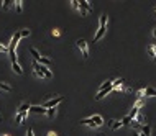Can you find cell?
I'll use <instances>...</instances> for the list:
<instances>
[{
	"mask_svg": "<svg viewBox=\"0 0 156 136\" xmlns=\"http://www.w3.org/2000/svg\"><path fill=\"white\" fill-rule=\"evenodd\" d=\"M33 71H35V74H36L38 77H41V79H51L53 77L51 71L48 69V67L41 66V64H38V62H33Z\"/></svg>",
	"mask_w": 156,
	"mask_h": 136,
	"instance_id": "obj_3",
	"label": "cell"
},
{
	"mask_svg": "<svg viewBox=\"0 0 156 136\" xmlns=\"http://www.w3.org/2000/svg\"><path fill=\"white\" fill-rule=\"evenodd\" d=\"M30 103H22V105H20V108H18V113H28V111H30Z\"/></svg>",
	"mask_w": 156,
	"mask_h": 136,
	"instance_id": "obj_13",
	"label": "cell"
},
{
	"mask_svg": "<svg viewBox=\"0 0 156 136\" xmlns=\"http://www.w3.org/2000/svg\"><path fill=\"white\" fill-rule=\"evenodd\" d=\"M30 53H31V56H33V58H35V62H39V59H41V58H43V56H41V54H39V53H38V51H36V49H35V48H31V49H30Z\"/></svg>",
	"mask_w": 156,
	"mask_h": 136,
	"instance_id": "obj_14",
	"label": "cell"
},
{
	"mask_svg": "<svg viewBox=\"0 0 156 136\" xmlns=\"http://www.w3.org/2000/svg\"><path fill=\"white\" fill-rule=\"evenodd\" d=\"M22 0H17V2H15V7H17V12H18V13H20V12H22L23 10V7H22Z\"/></svg>",
	"mask_w": 156,
	"mask_h": 136,
	"instance_id": "obj_22",
	"label": "cell"
},
{
	"mask_svg": "<svg viewBox=\"0 0 156 136\" xmlns=\"http://www.w3.org/2000/svg\"><path fill=\"white\" fill-rule=\"evenodd\" d=\"M137 95H138L140 98H141V97H145V89H140V90L137 92Z\"/></svg>",
	"mask_w": 156,
	"mask_h": 136,
	"instance_id": "obj_27",
	"label": "cell"
},
{
	"mask_svg": "<svg viewBox=\"0 0 156 136\" xmlns=\"http://www.w3.org/2000/svg\"><path fill=\"white\" fill-rule=\"evenodd\" d=\"M0 53H8V46H5V45H0Z\"/></svg>",
	"mask_w": 156,
	"mask_h": 136,
	"instance_id": "obj_26",
	"label": "cell"
},
{
	"mask_svg": "<svg viewBox=\"0 0 156 136\" xmlns=\"http://www.w3.org/2000/svg\"><path fill=\"white\" fill-rule=\"evenodd\" d=\"M0 90L2 92H12V85L7 82H0Z\"/></svg>",
	"mask_w": 156,
	"mask_h": 136,
	"instance_id": "obj_17",
	"label": "cell"
},
{
	"mask_svg": "<svg viewBox=\"0 0 156 136\" xmlns=\"http://www.w3.org/2000/svg\"><path fill=\"white\" fill-rule=\"evenodd\" d=\"M138 113H140V108H137V107H133V108L130 110V113L127 115V117H130L131 120H135V118H137V115H138Z\"/></svg>",
	"mask_w": 156,
	"mask_h": 136,
	"instance_id": "obj_16",
	"label": "cell"
},
{
	"mask_svg": "<svg viewBox=\"0 0 156 136\" xmlns=\"http://www.w3.org/2000/svg\"><path fill=\"white\" fill-rule=\"evenodd\" d=\"M10 3H13V2H12V0H3V2H2V8L3 10H8L10 8Z\"/></svg>",
	"mask_w": 156,
	"mask_h": 136,
	"instance_id": "obj_19",
	"label": "cell"
},
{
	"mask_svg": "<svg viewBox=\"0 0 156 136\" xmlns=\"http://www.w3.org/2000/svg\"><path fill=\"white\" fill-rule=\"evenodd\" d=\"M26 118H28V113H17L15 121H17V125H23L26 121Z\"/></svg>",
	"mask_w": 156,
	"mask_h": 136,
	"instance_id": "obj_9",
	"label": "cell"
},
{
	"mask_svg": "<svg viewBox=\"0 0 156 136\" xmlns=\"http://www.w3.org/2000/svg\"><path fill=\"white\" fill-rule=\"evenodd\" d=\"M109 126L112 128V130H120L123 125H122V121H117V120H110L109 121Z\"/></svg>",
	"mask_w": 156,
	"mask_h": 136,
	"instance_id": "obj_11",
	"label": "cell"
},
{
	"mask_svg": "<svg viewBox=\"0 0 156 136\" xmlns=\"http://www.w3.org/2000/svg\"><path fill=\"white\" fill-rule=\"evenodd\" d=\"M71 3H73V7H74V8H79V2H77V0H73Z\"/></svg>",
	"mask_w": 156,
	"mask_h": 136,
	"instance_id": "obj_29",
	"label": "cell"
},
{
	"mask_svg": "<svg viewBox=\"0 0 156 136\" xmlns=\"http://www.w3.org/2000/svg\"><path fill=\"white\" fill-rule=\"evenodd\" d=\"M63 100H64V97H63V95H59V97L51 98V100H48V102H45V105H41V107H45V108H56V107H58Z\"/></svg>",
	"mask_w": 156,
	"mask_h": 136,
	"instance_id": "obj_5",
	"label": "cell"
},
{
	"mask_svg": "<svg viewBox=\"0 0 156 136\" xmlns=\"http://www.w3.org/2000/svg\"><path fill=\"white\" fill-rule=\"evenodd\" d=\"M48 136H58V134H56L54 131H48Z\"/></svg>",
	"mask_w": 156,
	"mask_h": 136,
	"instance_id": "obj_31",
	"label": "cell"
},
{
	"mask_svg": "<svg viewBox=\"0 0 156 136\" xmlns=\"http://www.w3.org/2000/svg\"><path fill=\"white\" fill-rule=\"evenodd\" d=\"M133 107H137V108H141V107H143V100H141V98H140V100H137Z\"/></svg>",
	"mask_w": 156,
	"mask_h": 136,
	"instance_id": "obj_25",
	"label": "cell"
},
{
	"mask_svg": "<svg viewBox=\"0 0 156 136\" xmlns=\"http://www.w3.org/2000/svg\"><path fill=\"white\" fill-rule=\"evenodd\" d=\"M153 12H154V13H156V7H154V8H153Z\"/></svg>",
	"mask_w": 156,
	"mask_h": 136,
	"instance_id": "obj_34",
	"label": "cell"
},
{
	"mask_svg": "<svg viewBox=\"0 0 156 136\" xmlns=\"http://www.w3.org/2000/svg\"><path fill=\"white\" fill-rule=\"evenodd\" d=\"M153 36L156 38V28H154V30H153Z\"/></svg>",
	"mask_w": 156,
	"mask_h": 136,
	"instance_id": "obj_32",
	"label": "cell"
},
{
	"mask_svg": "<svg viewBox=\"0 0 156 136\" xmlns=\"http://www.w3.org/2000/svg\"><path fill=\"white\" fill-rule=\"evenodd\" d=\"M30 111H33V113H38V115H46V108L41 105H33L30 107Z\"/></svg>",
	"mask_w": 156,
	"mask_h": 136,
	"instance_id": "obj_8",
	"label": "cell"
},
{
	"mask_svg": "<svg viewBox=\"0 0 156 136\" xmlns=\"http://www.w3.org/2000/svg\"><path fill=\"white\" fill-rule=\"evenodd\" d=\"M145 97H156V90L153 87H145Z\"/></svg>",
	"mask_w": 156,
	"mask_h": 136,
	"instance_id": "obj_12",
	"label": "cell"
},
{
	"mask_svg": "<svg viewBox=\"0 0 156 136\" xmlns=\"http://www.w3.org/2000/svg\"><path fill=\"white\" fill-rule=\"evenodd\" d=\"M133 136H140V133H133Z\"/></svg>",
	"mask_w": 156,
	"mask_h": 136,
	"instance_id": "obj_33",
	"label": "cell"
},
{
	"mask_svg": "<svg viewBox=\"0 0 156 136\" xmlns=\"http://www.w3.org/2000/svg\"><path fill=\"white\" fill-rule=\"evenodd\" d=\"M148 49H150V53H151V56H156V45H151L150 48H148Z\"/></svg>",
	"mask_w": 156,
	"mask_h": 136,
	"instance_id": "obj_24",
	"label": "cell"
},
{
	"mask_svg": "<svg viewBox=\"0 0 156 136\" xmlns=\"http://www.w3.org/2000/svg\"><path fill=\"white\" fill-rule=\"evenodd\" d=\"M12 69H13V72H17L18 75H22V74H23V69L20 67V64H18V62H13V64H12Z\"/></svg>",
	"mask_w": 156,
	"mask_h": 136,
	"instance_id": "obj_15",
	"label": "cell"
},
{
	"mask_svg": "<svg viewBox=\"0 0 156 136\" xmlns=\"http://www.w3.org/2000/svg\"><path fill=\"white\" fill-rule=\"evenodd\" d=\"M81 125L90 126V128H97V126H102L103 125V118L100 117V115H92V117H89V118L81 120Z\"/></svg>",
	"mask_w": 156,
	"mask_h": 136,
	"instance_id": "obj_1",
	"label": "cell"
},
{
	"mask_svg": "<svg viewBox=\"0 0 156 136\" xmlns=\"http://www.w3.org/2000/svg\"><path fill=\"white\" fill-rule=\"evenodd\" d=\"M76 45H77V48L82 51V56H84V58H89V46H87V41H86V39H77V41H76Z\"/></svg>",
	"mask_w": 156,
	"mask_h": 136,
	"instance_id": "obj_6",
	"label": "cell"
},
{
	"mask_svg": "<svg viewBox=\"0 0 156 136\" xmlns=\"http://www.w3.org/2000/svg\"><path fill=\"white\" fill-rule=\"evenodd\" d=\"M30 35H31L30 30H22V31H20V38H28Z\"/></svg>",
	"mask_w": 156,
	"mask_h": 136,
	"instance_id": "obj_20",
	"label": "cell"
},
{
	"mask_svg": "<svg viewBox=\"0 0 156 136\" xmlns=\"http://www.w3.org/2000/svg\"><path fill=\"white\" fill-rule=\"evenodd\" d=\"M130 123H131V118L130 117H125V118L122 120V125L123 126H130Z\"/></svg>",
	"mask_w": 156,
	"mask_h": 136,
	"instance_id": "obj_21",
	"label": "cell"
},
{
	"mask_svg": "<svg viewBox=\"0 0 156 136\" xmlns=\"http://www.w3.org/2000/svg\"><path fill=\"white\" fill-rule=\"evenodd\" d=\"M53 36H59V30H56V28H54V30H53Z\"/></svg>",
	"mask_w": 156,
	"mask_h": 136,
	"instance_id": "obj_30",
	"label": "cell"
},
{
	"mask_svg": "<svg viewBox=\"0 0 156 136\" xmlns=\"http://www.w3.org/2000/svg\"><path fill=\"white\" fill-rule=\"evenodd\" d=\"M154 59H156V56H154Z\"/></svg>",
	"mask_w": 156,
	"mask_h": 136,
	"instance_id": "obj_36",
	"label": "cell"
},
{
	"mask_svg": "<svg viewBox=\"0 0 156 136\" xmlns=\"http://www.w3.org/2000/svg\"><path fill=\"white\" fill-rule=\"evenodd\" d=\"M105 31H107V13H102L100 22H99V30H97V33H95V36H94V41H100V39L103 38V35H105Z\"/></svg>",
	"mask_w": 156,
	"mask_h": 136,
	"instance_id": "obj_2",
	"label": "cell"
},
{
	"mask_svg": "<svg viewBox=\"0 0 156 136\" xmlns=\"http://www.w3.org/2000/svg\"><path fill=\"white\" fill-rule=\"evenodd\" d=\"M140 130H141V131H140V136H150V134H151V126H150V125L141 126Z\"/></svg>",
	"mask_w": 156,
	"mask_h": 136,
	"instance_id": "obj_10",
	"label": "cell"
},
{
	"mask_svg": "<svg viewBox=\"0 0 156 136\" xmlns=\"http://www.w3.org/2000/svg\"><path fill=\"white\" fill-rule=\"evenodd\" d=\"M26 136H35V133H33V128H28V131H26Z\"/></svg>",
	"mask_w": 156,
	"mask_h": 136,
	"instance_id": "obj_28",
	"label": "cell"
},
{
	"mask_svg": "<svg viewBox=\"0 0 156 136\" xmlns=\"http://www.w3.org/2000/svg\"><path fill=\"white\" fill-rule=\"evenodd\" d=\"M120 85H123V79H115V81H112V87H114V90L118 89Z\"/></svg>",
	"mask_w": 156,
	"mask_h": 136,
	"instance_id": "obj_18",
	"label": "cell"
},
{
	"mask_svg": "<svg viewBox=\"0 0 156 136\" xmlns=\"http://www.w3.org/2000/svg\"><path fill=\"white\" fill-rule=\"evenodd\" d=\"M79 10H81L82 17H84V15H87L89 12H92V8H90V5H89L87 0H81V2H79Z\"/></svg>",
	"mask_w": 156,
	"mask_h": 136,
	"instance_id": "obj_7",
	"label": "cell"
},
{
	"mask_svg": "<svg viewBox=\"0 0 156 136\" xmlns=\"http://www.w3.org/2000/svg\"><path fill=\"white\" fill-rule=\"evenodd\" d=\"M46 115H48V117H54V115H56V108H46Z\"/></svg>",
	"mask_w": 156,
	"mask_h": 136,
	"instance_id": "obj_23",
	"label": "cell"
},
{
	"mask_svg": "<svg viewBox=\"0 0 156 136\" xmlns=\"http://www.w3.org/2000/svg\"><path fill=\"white\" fill-rule=\"evenodd\" d=\"M2 136H8V134H2Z\"/></svg>",
	"mask_w": 156,
	"mask_h": 136,
	"instance_id": "obj_35",
	"label": "cell"
},
{
	"mask_svg": "<svg viewBox=\"0 0 156 136\" xmlns=\"http://www.w3.org/2000/svg\"><path fill=\"white\" fill-rule=\"evenodd\" d=\"M114 90V87H112V81H107L105 84H102V87H100V90L97 92V95H95V100H100V98H103L109 92H112Z\"/></svg>",
	"mask_w": 156,
	"mask_h": 136,
	"instance_id": "obj_4",
	"label": "cell"
}]
</instances>
